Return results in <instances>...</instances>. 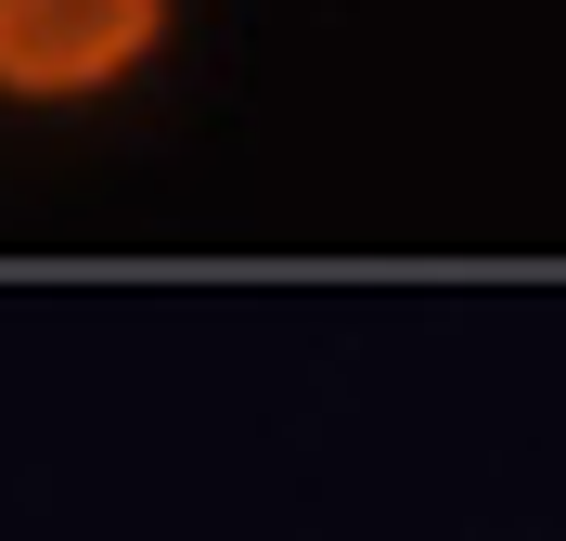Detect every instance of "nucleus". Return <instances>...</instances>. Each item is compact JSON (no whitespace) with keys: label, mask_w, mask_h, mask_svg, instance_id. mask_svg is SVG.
Returning <instances> with one entry per match:
<instances>
[{"label":"nucleus","mask_w":566,"mask_h":541,"mask_svg":"<svg viewBox=\"0 0 566 541\" xmlns=\"http://www.w3.org/2000/svg\"><path fill=\"white\" fill-rule=\"evenodd\" d=\"M180 0H0V116H91L168 65Z\"/></svg>","instance_id":"f257e3e1"}]
</instances>
